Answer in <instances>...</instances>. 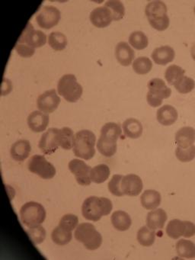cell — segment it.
<instances>
[{"label": "cell", "mask_w": 195, "mask_h": 260, "mask_svg": "<svg viewBox=\"0 0 195 260\" xmlns=\"http://www.w3.org/2000/svg\"><path fill=\"white\" fill-rule=\"evenodd\" d=\"M121 127L119 124L108 122L104 124L101 129L99 139L108 143H117V140L121 135Z\"/></svg>", "instance_id": "cell-21"}, {"label": "cell", "mask_w": 195, "mask_h": 260, "mask_svg": "<svg viewBox=\"0 0 195 260\" xmlns=\"http://www.w3.org/2000/svg\"><path fill=\"white\" fill-rule=\"evenodd\" d=\"M51 238L53 243L59 246H65L68 244L73 238L72 231H66L60 226H56L51 234Z\"/></svg>", "instance_id": "cell-31"}, {"label": "cell", "mask_w": 195, "mask_h": 260, "mask_svg": "<svg viewBox=\"0 0 195 260\" xmlns=\"http://www.w3.org/2000/svg\"><path fill=\"white\" fill-rule=\"evenodd\" d=\"M148 91L146 100L148 104L153 108L161 106L164 99H168L172 95L170 88L166 86L161 79L155 78L149 80L147 84Z\"/></svg>", "instance_id": "cell-6"}, {"label": "cell", "mask_w": 195, "mask_h": 260, "mask_svg": "<svg viewBox=\"0 0 195 260\" xmlns=\"http://www.w3.org/2000/svg\"><path fill=\"white\" fill-rule=\"evenodd\" d=\"M143 188V181L137 175L128 174L122 179L121 189L124 196L135 197L140 194Z\"/></svg>", "instance_id": "cell-14"}, {"label": "cell", "mask_w": 195, "mask_h": 260, "mask_svg": "<svg viewBox=\"0 0 195 260\" xmlns=\"http://www.w3.org/2000/svg\"><path fill=\"white\" fill-rule=\"evenodd\" d=\"M75 135L73 130L70 127H64L59 129L58 132V142L59 147L64 150H71L73 148L74 144Z\"/></svg>", "instance_id": "cell-28"}, {"label": "cell", "mask_w": 195, "mask_h": 260, "mask_svg": "<svg viewBox=\"0 0 195 260\" xmlns=\"http://www.w3.org/2000/svg\"><path fill=\"white\" fill-rule=\"evenodd\" d=\"M112 208V202L110 199L91 196L85 199L82 204V216L86 220L99 221L103 216L110 214Z\"/></svg>", "instance_id": "cell-1"}, {"label": "cell", "mask_w": 195, "mask_h": 260, "mask_svg": "<svg viewBox=\"0 0 195 260\" xmlns=\"http://www.w3.org/2000/svg\"><path fill=\"white\" fill-rule=\"evenodd\" d=\"M137 241L143 246H151L155 240V231L149 229L148 226H142L137 232Z\"/></svg>", "instance_id": "cell-32"}, {"label": "cell", "mask_w": 195, "mask_h": 260, "mask_svg": "<svg viewBox=\"0 0 195 260\" xmlns=\"http://www.w3.org/2000/svg\"><path fill=\"white\" fill-rule=\"evenodd\" d=\"M175 156L181 162H190L195 158V146L192 145L187 148L177 147L175 150Z\"/></svg>", "instance_id": "cell-39"}, {"label": "cell", "mask_w": 195, "mask_h": 260, "mask_svg": "<svg viewBox=\"0 0 195 260\" xmlns=\"http://www.w3.org/2000/svg\"><path fill=\"white\" fill-rule=\"evenodd\" d=\"M57 91L66 101L73 103L81 98L83 89L73 74H66L58 82Z\"/></svg>", "instance_id": "cell-4"}, {"label": "cell", "mask_w": 195, "mask_h": 260, "mask_svg": "<svg viewBox=\"0 0 195 260\" xmlns=\"http://www.w3.org/2000/svg\"><path fill=\"white\" fill-rule=\"evenodd\" d=\"M6 93H9L12 90V83H11L10 80H8V79L4 78L3 79V86H2V92L6 89Z\"/></svg>", "instance_id": "cell-46"}, {"label": "cell", "mask_w": 195, "mask_h": 260, "mask_svg": "<svg viewBox=\"0 0 195 260\" xmlns=\"http://www.w3.org/2000/svg\"><path fill=\"white\" fill-rule=\"evenodd\" d=\"M167 7L161 1H152L149 3L145 9V14L147 19L158 17L167 14Z\"/></svg>", "instance_id": "cell-30"}, {"label": "cell", "mask_w": 195, "mask_h": 260, "mask_svg": "<svg viewBox=\"0 0 195 260\" xmlns=\"http://www.w3.org/2000/svg\"><path fill=\"white\" fill-rule=\"evenodd\" d=\"M185 71L181 67L177 65H171L166 69L165 78L169 85L174 86L181 77H184Z\"/></svg>", "instance_id": "cell-35"}, {"label": "cell", "mask_w": 195, "mask_h": 260, "mask_svg": "<svg viewBox=\"0 0 195 260\" xmlns=\"http://www.w3.org/2000/svg\"><path fill=\"white\" fill-rule=\"evenodd\" d=\"M60 103V98L58 96L56 89L46 91L38 96L37 106L41 112L45 114L53 113L56 110Z\"/></svg>", "instance_id": "cell-12"}, {"label": "cell", "mask_w": 195, "mask_h": 260, "mask_svg": "<svg viewBox=\"0 0 195 260\" xmlns=\"http://www.w3.org/2000/svg\"><path fill=\"white\" fill-rule=\"evenodd\" d=\"M20 217L23 224L27 228H33L44 223L46 218V211L41 204L29 202L21 207Z\"/></svg>", "instance_id": "cell-5"}, {"label": "cell", "mask_w": 195, "mask_h": 260, "mask_svg": "<svg viewBox=\"0 0 195 260\" xmlns=\"http://www.w3.org/2000/svg\"><path fill=\"white\" fill-rule=\"evenodd\" d=\"M167 218V214L161 208L152 210L146 217V226L152 231L162 229Z\"/></svg>", "instance_id": "cell-18"}, {"label": "cell", "mask_w": 195, "mask_h": 260, "mask_svg": "<svg viewBox=\"0 0 195 260\" xmlns=\"http://www.w3.org/2000/svg\"><path fill=\"white\" fill-rule=\"evenodd\" d=\"M166 234L170 238L175 240L181 237L189 238L195 235V225L190 221H181L178 219H174L168 223Z\"/></svg>", "instance_id": "cell-8"}, {"label": "cell", "mask_w": 195, "mask_h": 260, "mask_svg": "<svg viewBox=\"0 0 195 260\" xmlns=\"http://www.w3.org/2000/svg\"><path fill=\"white\" fill-rule=\"evenodd\" d=\"M110 174H111V171L108 166L106 164H99L91 169L90 179L91 182L94 183H103L109 178Z\"/></svg>", "instance_id": "cell-27"}, {"label": "cell", "mask_w": 195, "mask_h": 260, "mask_svg": "<svg viewBox=\"0 0 195 260\" xmlns=\"http://www.w3.org/2000/svg\"><path fill=\"white\" fill-rule=\"evenodd\" d=\"M60 12L53 6H46L36 16L38 25L44 29H50L56 26L60 20Z\"/></svg>", "instance_id": "cell-10"}, {"label": "cell", "mask_w": 195, "mask_h": 260, "mask_svg": "<svg viewBox=\"0 0 195 260\" xmlns=\"http://www.w3.org/2000/svg\"><path fill=\"white\" fill-rule=\"evenodd\" d=\"M176 252L182 258H195V244L190 240L181 239L176 243Z\"/></svg>", "instance_id": "cell-29"}, {"label": "cell", "mask_w": 195, "mask_h": 260, "mask_svg": "<svg viewBox=\"0 0 195 260\" xmlns=\"http://www.w3.org/2000/svg\"><path fill=\"white\" fill-rule=\"evenodd\" d=\"M115 57L120 65L128 67L132 63L135 57V52L126 42H119L116 45Z\"/></svg>", "instance_id": "cell-17"}, {"label": "cell", "mask_w": 195, "mask_h": 260, "mask_svg": "<svg viewBox=\"0 0 195 260\" xmlns=\"http://www.w3.org/2000/svg\"><path fill=\"white\" fill-rule=\"evenodd\" d=\"M174 86L179 93L187 94L193 90L195 88V82L190 77L184 76L174 85Z\"/></svg>", "instance_id": "cell-38"}, {"label": "cell", "mask_w": 195, "mask_h": 260, "mask_svg": "<svg viewBox=\"0 0 195 260\" xmlns=\"http://www.w3.org/2000/svg\"><path fill=\"white\" fill-rule=\"evenodd\" d=\"M89 19L91 24L99 28H106L113 21L111 11L105 7L94 9L90 14Z\"/></svg>", "instance_id": "cell-15"}, {"label": "cell", "mask_w": 195, "mask_h": 260, "mask_svg": "<svg viewBox=\"0 0 195 260\" xmlns=\"http://www.w3.org/2000/svg\"><path fill=\"white\" fill-rule=\"evenodd\" d=\"M105 7L111 11L113 21H119L123 19L125 15V8L123 4L117 0H110L105 3Z\"/></svg>", "instance_id": "cell-37"}, {"label": "cell", "mask_w": 195, "mask_h": 260, "mask_svg": "<svg viewBox=\"0 0 195 260\" xmlns=\"http://www.w3.org/2000/svg\"><path fill=\"white\" fill-rule=\"evenodd\" d=\"M69 170L76 177V182L80 185L87 186L91 184L90 172L91 167L84 161L79 159H73L69 162Z\"/></svg>", "instance_id": "cell-11"}, {"label": "cell", "mask_w": 195, "mask_h": 260, "mask_svg": "<svg viewBox=\"0 0 195 260\" xmlns=\"http://www.w3.org/2000/svg\"><path fill=\"white\" fill-rule=\"evenodd\" d=\"M178 117L176 109L170 105H165L157 111V121L161 125H172L178 120Z\"/></svg>", "instance_id": "cell-22"}, {"label": "cell", "mask_w": 195, "mask_h": 260, "mask_svg": "<svg viewBox=\"0 0 195 260\" xmlns=\"http://www.w3.org/2000/svg\"><path fill=\"white\" fill-rule=\"evenodd\" d=\"M193 13H194V14H195V7H194V8H193Z\"/></svg>", "instance_id": "cell-48"}, {"label": "cell", "mask_w": 195, "mask_h": 260, "mask_svg": "<svg viewBox=\"0 0 195 260\" xmlns=\"http://www.w3.org/2000/svg\"><path fill=\"white\" fill-rule=\"evenodd\" d=\"M117 143H108L98 140L97 149L101 154L106 157H111L117 152Z\"/></svg>", "instance_id": "cell-41"}, {"label": "cell", "mask_w": 195, "mask_h": 260, "mask_svg": "<svg viewBox=\"0 0 195 260\" xmlns=\"http://www.w3.org/2000/svg\"><path fill=\"white\" fill-rule=\"evenodd\" d=\"M27 234L34 244L38 245L42 243L46 238V231L41 225L29 228L27 231Z\"/></svg>", "instance_id": "cell-40"}, {"label": "cell", "mask_w": 195, "mask_h": 260, "mask_svg": "<svg viewBox=\"0 0 195 260\" xmlns=\"http://www.w3.org/2000/svg\"><path fill=\"white\" fill-rule=\"evenodd\" d=\"M133 69L139 75H145L150 72L152 68V63L150 59L146 57H137L134 60Z\"/></svg>", "instance_id": "cell-36"}, {"label": "cell", "mask_w": 195, "mask_h": 260, "mask_svg": "<svg viewBox=\"0 0 195 260\" xmlns=\"http://www.w3.org/2000/svg\"><path fill=\"white\" fill-rule=\"evenodd\" d=\"M123 134L126 138L137 139L143 134V125L139 120L136 118H128L122 124Z\"/></svg>", "instance_id": "cell-24"}, {"label": "cell", "mask_w": 195, "mask_h": 260, "mask_svg": "<svg viewBox=\"0 0 195 260\" xmlns=\"http://www.w3.org/2000/svg\"><path fill=\"white\" fill-rule=\"evenodd\" d=\"M175 142L182 148H187L195 142V129L191 127H183L175 134Z\"/></svg>", "instance_id": "cell-23"}, {"label": "cell", "mask_w": 195, "mask_h": 260, "mask_svg": "<svg viewBox=\"0 0 195 260\" xmlns=\"http://www.w3.org/2000/svg\"><path fill=\"white\" fill-rule=\"evenodd\" d=\"M152 60L155 63L158 65H165L173 61L175 57V52L173 48L170 46H161L159 48H156L151 54Z\"/></svg>", "instance_id": "cell-19"}, {"label": "cell", "mask_w": 195, "mask_h": 260, "mask_svg": "<svg viewBox=\"0 0 195 260\" xmlns=\"http://www.w3.org/2000/svg\"><path fill=\"white\" fill-rule=\"evenodd\" d=\"M148 21L154 29L159 31L167 29L170 24V20L167 14L158 17L149 18Z\"/></svg>", "instance_id": "cell-43"}, {"label": "cell", "mask_w": 195, "mask_h": 260, "mask_svg": "<svg viewBox=\"0 0 195 260\" xmlns=\"http://www.w3.org/2000/svg\"><path fill=\"white\" fill-rule=\"evenodd\" d=\"M190 55H191L192 58L195 61V43L192 45L191 49H190Z\"/></svg>", "instance_id": "cell-47"}, {"label": "cell", "mask_w": 195, "mask_h": 260, "mask_svg": "<svg viewBox=\"0 0 195 260\" xmlns=\"http://www.w3.org/2000/svg\"><path fill=\"white\" fill-rule=\"evenodd\" d=\"M129 44L136 50L141 51V50L147 48L148 45H149V40H148L147 36L143 31H134L129 36Z\"/></svg>", "instance_id": "cell-33"}, {"label": "cell", "mask_w": 195, "mask_h": 260, "mask_svg": "<svg viewBox=\"0 0 195 260\" xmlns=\"http://www.w3.org/2000/svg\"><path fill=\"white\" fill-rule=\"evenodd\" d=\"M123 176L121 175H114L108 182V190L111 194L117 197H122L124 196L121 189V180Z\"/></svg>", "instance_id": "cell-42"}, {"label": "cell", "mask_w": 195, "mask_h": 260, "mask_svg": "<svg viewBox=\"0 0 195 260\" xmlns=\"http://www.w3.org/2000/svg\"><path fill=\"white\" fill-rule=\"evenodd\" d=\"M111 223L116 230L126 231L129 229L132 220L127 213L123 211H116L111 215Z\"/></svg>", "instance_id": "cell-26"}, {"label": "cell", "mask_w": 195, "mask_h": 260, "mask_svg": "<svg viewBox=\"0 0 195 260\" xmlns=\"http://www.w3.org/2000/svg\"><path fill=\"white\" fill-rule=\"evenodd\" d=\"M79 218L75 214H67L59 220V226L66 231H72L77 228Z\"/></svg>", "instance_id": "cell-44"}, {"label": "cell", "mask_w": 195, "mask_h": 260, "mask_svg": "<svg viewBox=\"0 0 195 260\" xmlns=\"http://www.w3.org/2000/svg\"><path fill=\"white\" fill-rule=\"evenodd\" d=\"M50 118L47 114L39 111L31 112L27 117V125L35 133L44 132L48 125Z\"/></svg>", "instance_id": "cell-16"}, {"label": "cell", "mask_w": 195, "mask_h": 260, "mask_svg": "<svg viewBox=\"0 0 195 260\" xmlns=\"http://www.w3.org/2000/svg\"><path fill=\"white\" fill-rule=\"evenodd\" d=\"M74 236L76 240L83 243L85 249L88 250H95L102 246V235L91 223H82L78 225Z\"/></svg>", "instance_id": "cell-3"}, {"label": "cell", "mask_w": 195, "mask_h": 260, "mask_svg": "<svg viewBox=\"0 0 195 260\" xmlns=\"http://www.w3.org/2000/svg\"><path fill=\"white\" fill-rule=\"evenodd\" d=\"M48 44L54 51H61L67 47V39L62 33L53 31L49 36Z\"/></svg>", "instance_id": "cell-34"}, {"label": "cell", "mask_w": 195, "mask_h": 260, "mask_svg": "<svg viewBox=\"0 0 195 260\" xmlns=\"http://www.w3.org/2000/svg\"><path fill=\"white\" fill-rule=\"evenodd\" d=\"M46 42V35L40 30H35L33 25L30 22L27 24L18 41V44H26L35 49L44 46Z\"/></svg>", "instance_id": "cell-9"}, {"label": "cell", "mask_w": 195, "mask_h": 260, "mask_svg": "<svg viewBox=\"0 0 195 260\" xmlns=\"http://www.w3.org/2000/svg\"><path fill=\"white\" fill-rule=\"evenodd\" d=\"M15 50L18 55L22 57H25V58L32 57L35 53V48L28 46L26 44L17 43L15 47Z\"/></svg>", "instance_id": "cell-45"}, {"label": "cell", "mask_w": 195, "mask_h": 260, "mask_svg": "<svg viewBox=\"0 0 195 260\" xmlns=\"http://www.w3.org/2000/svg\"><path fill=\"white\" fill-rule=\"evenodd\" d=\"M27 168L30 173L38 175L43 179H53L56 175L54 166L48 162L42 155H35L30 157Z\"/></svg>", "instance_id": "cell-7"}, {"label": "cell", "mask_w": 195, "mask_h": 260, "mask_svg": "<svg viewBox=\"0 0 195 260\" xmlns=\"http://www.w3.org/2000/svg\"><path fill=\"white\" fill-rule=\"evenodd\" d=\"M58 132H59V129L51 127L41 136L38 147L44 154H52L59 147V142H58Z\"/></svg>", "instance_id": "cell-13"}, {"label": "cell", "mask_w": 195, "mask_h": 260, "mask_svg": "<svg viewBox=\"0 0 195 260\" xmlns=\"http://www.w3.org/2000/svg\"><path fill=\"white\" fill-rule=\"evenodd\" d=\"M31 151V146L27 140H19L11 147L10 154L12 159L21 162L25 160Z\"/></svg>", "instance_id": "cell-20"}, {"label": "cell", "mask_w": 195, "mask_h": 260, "mask_svg": "<svg viewBox=\"0 0 195 260\" xmlns=\"http://www.w3.org/2000/svg\"><path fill=\"white\" fill-rule=\"evenodd\" d=\"M161 194L155 190H146L140 197L142 206L146 210H154L161 203Z\"/></svg>", "instance_id": "cell-25"}, {"label": "cell", "mask_w": 195, "mask_h": 260, "mask_svg": "<svg viewBox=\"0 0 195 260\" xmlns=\"http://www.w3.org/2000/svg\"><path fill=\"white\" fill-rule=\"evenodd\" d=\"M96 137L91 131L82 130L75 135L73 153L77 157L89 160L95 154Z\"/></svg>", "instance_id": "cell-2"}]
</instances>
